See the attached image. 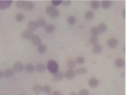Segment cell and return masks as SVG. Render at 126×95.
Masks as SVG:
<instances>
[{
	"label": "cell",
	"mask_w": 126,
	"mask_h": 95,
	"mask_svg": "<svg viewBox=\"0 0 126 95\" xmlns=\"http://www.w3.org/2000/svg\"><path fill=\"white\" fill-rule=\"evenodd\" d=\"M46 68L50 73H52V74H54L59 71V64L56 61H54L53 60H50L47 62Z\"/></svg>",
	"instance_id": "obj_1"
},
{
	"label": "cell",
	"mask_w": 126,
	"mask_h": 95,
	"mask_svg": "<svg viewBox=\"0 0 126 95\" xmlns=\"http://www.w3.org/2000/svg\"><path fill=\"white\" fill-rule=\"evenodd\" d=\"M118 45V41L116 38H111L107 41V46L111 48H115Z\"/></svg>",
	"instance_id": "obj_2"
},
{
	"label": "cell",
	"mask_w": 126,
	"mask_h": 95,
	"mask_svg": "<svg viewBox=\"0 0 126 95\" xmlns=\"http://www.w3.org/2000/svg\"><path fill=\"white\" fill-rule=\"evenodd\" d=\"M21 36L22 37L26 39V40H29V39H31L33 34V32L31 31H30L29 29H27V30H24L22 34H21Z\"/></svg>",
	"instance_id": "obj_3"
},
{
	"label": "cell",
	"mask_w": 126,
	"mask_h": 95,
	"mask_svg": "<svg viewBox=\"0 0 126 95\" xmlns=\"http://www.w3.org/2000/svg\"><path fill=\"white\" fill-rule=\"evenodd\" d=\"M88 85H89L90 87L94 88H97L99 85V80H97L95 78H92L89 80Z\"/></svg>",
	"instance_id": "obj_4"
},
{
	"label": "cell",
	"mask_w": 126,
	"mask_h": 95,
	"mask_svg": "<svg viewBox=\"0 0 126 95\" xmlns=\"http://www.w3.org/2000/svg\"><path fill=\"white\" fill-rule=\"evenodd\" d=\"M12 4V1H0V10L8 8Z\"/></svg>",
	"instance_id": "obj_5"
},
{
	"label": "cell",
	"mask_w": 126,
	"mask_h": 95,
	"mask_svg": "<svg viewBox=\"0 0 126 95\" xmlns=\"http://www.w3.org/2000/svg\"><path fill=\"white\" fill-rule=\"evenodd\" d=\"M115 65L116 67H117L118 68H123L124 67H125V61L124 60H123L122 58H117L115 60Z\"/></svg>",
	"instance_id": "obj_6"
},
{
	"label": "cell",
	"mask_w": 126,
	"mask_h": 95,
	"mask_svg": "<svg viewBox=\"0 0 126 95\" xmlns=\"http://www.w3.org/2000/svg\"><path fill=\"white\" fill-rule=\"evenodd\" d=\"M31 42L34 46H40L42 43V39L37 35H33L31 39Z\"/></svg>",
	"instance_id": "obj_7"
},
{
	"label": "cell",
	"mask_w": 126,
	"mask_h": 95,
	"mask_svg": "<svg viewBox=\"0 0 126 95\" xmlns=\"http://www.w3.org/2000/svg\"><path fill=\"white\" fill-rule=\"evenodd\" d=\"M27 27H28L29 30L33 32H35V31H36L37 29L38 26H37L36 22H35V21H30L27 24Z\"/></svg>",
	"instance_id": "obj_8"
},
{
	"label": "cell",
	"mask_w": 126,
	"mask_h": 95,
	"mask_svg": "<svg viewBox=\"0 0 126 95\" xmlns=\"http://www.w3.org/2000/svg\"><path fill=\"white\" fill-rule=\"evenodd\" d=\"M23 68H24V67H23V64L21 62H20V61H18V62L15 63V64H14V66H13V71H14L15 72L18 73V72L22 71Z\"/></svg>",
	"instance_id": "obj_9"
},
{
	"label": "cell",
	"mask_w": 126,
	"mask_h": 95,
	"mask_svg": "<svg viewBox=\"0 0 126 95\" xmlns=\"http://www.w3.org/2000/svg\"><path fill=\"white\" fill-rule=\"evenodd\" d=\"M65 76L68 80H72L75 76V72L73 71V69H69L66 71Z\"/></svg>",
	"instance_id": "obj_10"
},
{
	"label": "cell",
	"mask_w": 126,
	"mask_h": 95,
	"mask_svg": "<svg viewBox=\"0 0 126 95\" xmlns=\"http://www.w3.org/2000/svg\"><path fill=\"white\" fill-rule=\"evenodd\" d=\"M102 50H103L102 46H101L99 44H97L96 46H94L92 51L94 54H99L102 52Z\"/></svg>",
	"instance_id": "obj_11"
},
{
	"label": "cell",
	"mask_w": 126,
	"mask_h": 95,
	"mask_svg": "<svg viewBox=\"0 0 126 95\" xmlns=\"http://www.w3.org/2000/svg\"><path fill=\"white\" fill-rule=\"evenodd\" d=\"M99 37L97 36H92L90 38V43L92 46L97 45L98 43H99Z\"/></svg>",
	"instance_id": "obj_12"
},
{
	"label": "cell",
	"mask_w": 126,
	"mask_h": 95,
	"mask_svg": "<svg viewBox=\"0 0 126 95\" xmlns=\"http://www.w3.org/2000/svg\"><path fill=\"white\" fill-rule=\"evenodd\" d=\"M63 76H64V75L63 74V72H61V71H58V72H56V74H54V79L55 81H59L63 79Z\"/></svg>",
	"instance_id": "obj_13"
},
{
	"label": "cell",
	"mask_w": 126,
	"mask_h": 95,
	"mask_svg": "<svg viewBox=\"0 0 126 95\" xmlns=\"http://www.w3.org/2000/svg\"><path fill=\"white\" fill-rule=\"evenodd\" d=\"M24 68H25V70H26L27 73L31 74V73L33 72L34 70H35V67L32 64H27L25 66Z\"/></svg>",
	"instance_id": "obj_14"
},
{
	"label": "cell",
	"mask_w": 126,
	"mask_h": 95,
	"mask_svg": "<svg viewBox=\"0 0 126 95\" xmlns=\"http://www.w3.org/2000/svg\"><path fill=\"white\" fill-rule=\"evenodd\" d=\"M98 29H99V33H104V32H106V30H107V25H106L105 23H104V22H101V23H100L99 25H98Z\"/></svg>",
	"instance_id": "obj_15"
},
{
	"label": "cell",
	"mask_w": 126,
	"mask_h": 95,
	"mask_svg": "<svg viewBox=\"0 0 126 95\" xmlns=\"http://www.w3.org/2000/svg\"><path fill=\"white\" fill-rule=\"evenodd\" d=\"M54 29L55 27L53 24H48L45 27V32L47 34H51L54 31Z\"/></svg>",
	"instance_id": "obj_16"
},
{
	"label": "cell",
	"mask_w": 126,
	"mask_h": 95,
	"mask_svg": "<svg viewBox=\"0 0 126 95\" xmlns=\"http://www.w3.org/2000/svg\"><path fill=\"white\" fill-rule=\"evenodd\" d=\"M111 5H112V2L111 1H108V0L103 1L101 4V6L103 8H108L111 7Z\"/></svg>",
	"instance_id": "obj_17"
},
{
	"label": "cell",
	"mask_w": 126,
	"mask_h": 95,
	"mask_svg": "<svg viewBox=\"0 0 126 95\" xmlns=\"http://www.w3.org/2000/svg\"><path fill=\"white\" fill-rule=\"evenodd\" d=\"M90 7L94 10L98 9L100 7L99 1H92L90 3Z\"/></svg>",
	"instance_id": "obj_18"
},
{
	"label": "cell",
	"mask_w": 126,
	"mask_h": 95,
	"mask_svg": "<svg viewBox=\"0 0 126 95\" xmlns=\"http://www.w3.org/2000/svg\"><path fill=\"white\" fill-rule=\"evenodd\" d=\"M13 74H14V72L12 69L7 68L4 72V75H5L7 78H11V77H13Z\"/></svg>",
	"instance_id": "obj_19"
},
{
	"label": "cell",
	"mask_w": 126,
	"mask_h": 95,
	"mask_svg": "<svg viewBox=\"0 0 126 95\" xmlns=\"http://www.w3.org/2000/svg\"><path fill=\"white\" fill-rule=\"evenodd\" d=\"M75 74H78L79 75H84L87 74V69L86 68H84V67H81V68H78L77 70H76V71H75Z\"/></svg>",
	"instance_id": "obj_20"
},
{
	"label": "cell",
	"mask_w": 126,
	"mask_h": 95,
	"mask_svg": "<svg viewBox=\"0 0 126 95\" xmlns=\"http://www.w3.org/2000/svg\"><path fill=\"white\" fill-rule=\"evenodd\" d=\"M36 70L39 72V73H44L45 71V66L43 64H38L36 66Z\"/></svg>",
	"instance_id": "obj_21"
},
{
	"label": "cell",
	"mask_w": 126,
	"mask_h": 95,
	"mask_svg": "<svg viewBox=\"0 0 126 95\" xmlns=\"http://www.w3.org/2000/svg\"><path fill=\"white\" fill-rule=\"evenodd\" d=\"M93 17H94V14L92 11H87L85 14V18L87 20H92Z\"/></svg>",
	"instance_id": "obj_22"
},
{
	"label": "cell",
	"mask_w": 126,
	"mask_h": 95,
	"mask_svg": "<svg viewBox=\"0 0 126 95\" xmlns=\"http://www.w3.org/2000/svg\"><path fill=\"white\" fill-rule=\"evenodd\" d=\"M33 91L36 94H40L42 92V86L40 85H35L33 87Z\"/></svg>",
	"instance_id": "obj_23"
},
{
	"label": "cell",
	"mask_w": 126,
	"mask_h": 95,
	"mask_svg": "<svg viewBox=\"0 0 126 95\" xmlns=\"http://www.w3.org/2000/svg\"><path fill=\"white\" fill-rule=\"evenodd\" d=\"M67 22H68V23L69 25H75V22H76V18H75V16L71 15V16L68 17V20H67Z\"/></svg>",
	"instance_id": "obj_24"
},
{
	"label": "cell",
	"mask_w": 126,
	"mask_h": 95,
	"mask_svg": "<svg viewBox=\"0 0 126 95\" xmlns=\"http://www.w3.org/2000/svg\"><path fill=\"white\" fill-rule=\"evenodd\" d=\"M75 64H76V62L74 61L73 60H69L67 61L66 65L70 69H72V68L75 67Z\"/></svg>",
	"instance_id": "obj_25"
},
{
	"label": "cell",
	"mask_w": 126,
	"mask_h": 95,
	"mask_svg": "<svg viewBox=\"0 0 126 95\" xmlns=\"http://www.w3.org/2000/svg\"><path fill=\"white\" fill-rule=\"evenodd\" d=\"M56 7L53 6V5H51V6H48V7H46V13L47 15H50L53 12L54 10H56Z\"/></svg>",
	"instance_id": "obj_26"
},
{
	"label": "cell",
	"mask_w": 126,
	"mask_h": 95,
	"mask_svg": "<svg viewBox=\"0 0 126 95\" xmlns=\"http://www.w3.org/2000/svg\"><path fill=\"white\" fill-rule=\"evenodd\" d=\"M36 22H37V26L40 27H45V23H46L45 20L44 18H40V19H38Z\"/></svg>",
	"instance_id": "obj_27"
},
{
	"label": "cell",
	"mask_w": 126,
	"mask_h": 95,
	"mask_svg": "<svg viewBox=\"0 0 126 95\" xmlns=\"http://www.w3.org/2000/svg\"><path fill=\"white\" fill-rule=\"evenodd\" d=\"M90 33L92 34V36H98L99 34V31L97 27H93L90 29Z\"/></svg>",
	"instance_id": "obj_28"
},
{
	"label": "cell",
	"mask_w": 126,
	"mask_h": 95,
	"mask_svg": "<svg viewBox=\"0 0 126 95\" xmlns=\"http://www.w3.org/2000/svg\"><path fill=\"white\" fill-rule=\"evenodd\" d=\"M26 4V1H18L16 2V7L18 8H25Z\"/></svg>",
	"instance_id": "obj_29"
},
{
	"label": "cell",
	"mask_w": 126,
	"mask_h": 95,
	"mask_svg": "<svg viewBox=\"0 0 126 95\" xmlns=\"http://www.w3.org/2000/svg\"><path fill=\"white\" fill-rule=\"evenodd\" d=\"M37 50L40 53H45L46 51V46L45 45H40L38 46Z\"/></svg>",
	"instance_id": "obj_30"
},
{
	"label": "cell",
	"mask_w": 126,
	"mask_h": 95,
	"mask_svg": "<svg viewBox=\"0 0 126 95\" xmlns=\"http://www.w3.org/2000/svg\"><path fill=\"white\" fill-rule=\"evenodd\" d=\"M26 8L27 10H32L34 8V4L32 1H26Z\"/></svg>",
	"instance_id": "obj_31"
},
{
	"label": "cell",
	"mask_w": 126,
	"mask_h": 95,
	"mask_svg": "<svg viewBox=\"0 0 126 95\" xmlns=\"http://www.w3.org/2000/svg\"><path fill=\"white\" fill-rule=\"evenodd\" d=\"M49 16H50L51 18H56L57 17L59 16V11L57 10V9L54 10Z\"/></svg>",
	"instance_id": "obj_32"
},
{
	"label": "cell",
	"mask_w": 126,
	"mask_h": 95,
	"mask_svg": "<svg viewBox=\"0 0 126 95\" xmlns=\"http://www.w3.org/2000/svg\"><path fill=\"white\" fill-rule=\"evenodd\" d=\"M24 18H25V17H24V15H23V14H18L16 15V20L18 21V22L23 21Z\"/></svg>",
	"instance_id": "obj_33"
},
{
	"label": "cell",
	"mask_w": 126,
	"mask_h": 95,
	"mask_svg": "<svg viewBox=\"0 0 126 95\" xmlns=\"http://www.w3.org/2000/svg\"><path fill=\"white\" fill-rule=\"evenodd\" d=\"M51 87L49 86V85H45L44 87H42V91L45 92V93H46V94H48V93H49L50 92H51Z\"/></svg>",
	"instance_id": "obj_34"
},
{
	"label": "cell",
	"mask_w": 126,
	"mask_h": 95,
	"mask_svg": "<svg viewBox=\"0 0 126 95\" xmlns=\"http://www.w3.org/2000/svg\"><path fill=\"white\" fill-rule=\"evenodd\" d=\"M76 62H77L78 64H83L85 62V59L83 57H78L76 59Z\"/></svg>",
	"instance_id": "obj_35"
},
{
	"label": "cell",
	"mask_w": 126,
	"mask_h": 95,
	"mask_svg": "<svg viewBox=\"0 0 126 95\" xmlns=\"http://www.w3.org/2000/svg\"><path fill=\"white\" fill-rule=\"evenodd\" d=\"M78 95H89V91L86 89H82L80 91Z\"/></svg>",
	"instance_id": "obj_36"
},
{
	"label": "cell",
	"mask_w": 126,
	"mask_h": 95,
	"mask_svg": "<svg viewBox=\"0 0 126 95\" xmlns=\"http://www.w3.org/2000/svg\"><path fill=\"white\" fill-rule=\"evenodd\" d=\"M52 3L53 6L56 7V6H59L61 4H62V1H56V0L54 1V0H53V1H52Z\"/></svg>",
	"instance_id": "obj_37"
},
{
	"label": "cell",
	"mask_w": 126,
	"mask_h": 95,
	"mask_svg": "<svg viewBox=\"0 0 126 95\" xmlns=\"http://www.w3.org/2000/svg\"><path fill=\"white\" fill-rule=\"evenodd\" d=\"M62 4L64 7H68L71 4V1H62Z\"/></svg>",
	"instance_id": "obj_38"
},
{
	"label": "cell",
	"mask_w": 126,
	"mask_h": 95,
	"mask_svg": "<svg viewBox=\"0 0 126 95\" xmlns=\"http://www.w3.org/2000/svg\"><path fill=\"white\" fill-rule=\"evenodd\" d=\"M52 95H61V92H60L59 91L56 90V91L53 92V93L52 94Z\"/></svg>",
	"instance_id": "obj_39"
},
{
	"label": "cell",
	"mask_w": 126,
	"mask_h": 95,
	"mask_svg": "<svg viewBox=\"0 0 126 95\" xmlns=\"http://www.w3.org/2000/svg\"><path fill=\"white\" fill-rule=\"evenodd\" d=\"M122 16L125 18H126V9H123L122 11Z\"/></svg>",
	"instance_id": "obj_40"
},
{
	"label": "cell",
	"mask_w": 126,
	"mask_h": 95,
	"mask_svg": "<svg viewBox=\"0 0 126 95\" xmlns=\"http://www.w3.org/2000/svg\"><path fill=\"white\" fill-rule=\"evenodd\" d=\"M3 77H4V72L0 70V78H1Z\"/></svg>",
	"instance_id": "obj_41"
},
{
	"label": "cell",
	"mask_w": 126,
	"mask_h": 95,
	"mask_svg": "<svg viewBox=\"0 0 126 95\" xmlns=\"http://www.w3.org/2000/svg\"><path fill=\"white\" fill-rule=\"evenodd\" d=\"M69 95H78V94H76V93H74V92H72V93H71Z\"/></svg>",
	"instance_id": "obj_42"
},
{
	"label": "cell",
	"mask_w": 126,
	"mask_h": 95,
	"mask_svg": "<svg viewBox=\"0 0 126 95\" xmlns=\"http://www.w3.org/2000/svg\"><path fill=\"white\" fill-rule=\"evenodd\" d=\"M24 95V94H22V95Z\"/></svg>",
	"instance_id": "obj_43"
}]
</instances>
